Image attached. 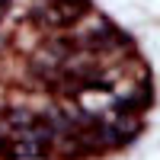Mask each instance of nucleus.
I'll return each mask as SVG.
<instances>
[{"mask_svg":"<svg viewBox=\"0 0 160 160\" xmlns=\"http://www.w3.org/2000/svg\"><path fill=\"white\" fill-rule=\"evenodd\" d=\"M42 154H45V144H38V141L13 138V144H10V157H42Z\"/></svg>","mask_w":160,"mask_h":160,"instance_id":"nucleus-1","label":"nucleus"},{"mask_svg":"<svg viewBox=\"0 0 160 160\" xmlns=\"http://www.w3.org/2000/svg\"><path fill=\"white\" fill-rule=\"evenodd\" d=\"M0 48H3V38H0Z\"/></svg>","mask_w":160,"mask_h":160,"instance_id":"nucleus-4","label":"nucleus"},{"mask_svg":"<svg viewBox=\"0 0 160 160\" xmlns=\"http://www.w3.org/2000/svg\"><path fill=\"white\" fill-rule=\"evenodd\" d=\"M71 3H77V7H87V0H71Z\"/></svg>","mask_w":160,"mask_h":160,"instance_id":"nucleus-2","label":"nucleus"},{"mask_svg":"<svg viewBox=\"0 0 160 160\" xmlns=\"http://www.w3.org/2000/svg\"><path fill=\"white\" fill-rule=\"evenodd\" d=\"M3 144H7V141H3V138H0V151H3Z\"/></svg>","mask_w":160,"mask_h":160,"instance_id":"nucleus-3","label":"nucleus"}]
</instances>
